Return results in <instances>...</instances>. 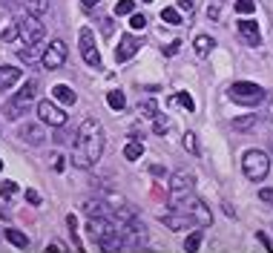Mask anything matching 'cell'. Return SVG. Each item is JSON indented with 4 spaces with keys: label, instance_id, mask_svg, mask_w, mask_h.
<instances>
[{
    "label": "cell",
    "instance_id": "7a4b0ae2",
    "mask_svg": "<svg viewBox=\"0 0 273 253\" xmlns=\"http://www.w3.org/2000/svg\"><path fill=\"white\" fill-rule=\"evenodd\" d=\"M35 90H37V81H26L20 87V92H15L9 101H6V107H3V118L6 121H18L20 115H26L29 104L35 101Z\"/></svg>",
    "mask_w": 273,
    "mask_h": 253
},
{
    "label": "cell",
    "instance_id": "c3c4849f",
    "mask_svg": "<svg viewBox=\"0 0 273 253\" xmlns=\"http://www.w3.org/2000/svg\"><path fill=\"white\" fill-rule=\"evenodd\" d=\"M141 3H152V0H141Z\"/></svg>",
    "mask_w": 273,
    "mask_h": 253
},
{
    "label": "cell",
    "instance_id": "277c9868",
    "mask_svg": "<svg viewBox=\"0 0 273 253\" xmlns=\"http://www.w3.org/2000/svg\"><path fill=\"white\" fill-rule=\"evenodd\" d=\"M242 170H245L247 181H264L270 173V155L262 153V150H247L245 158H242Z\"/></svg>",
    "mask_w": 273,
    "mask_h": 253
},
{
    "label": "cell",
    "instance_id": "7402d4cb",
    "mask_svg": "<svg viewBox=\"0 0 273 253\" xmlns=\"http://www.w3.org/2000/svg\"><path fill=\"white\" fill-rule=\"evenodd\" d=\"M170 104H178V107H184L187 112H193V109H196L193 98H190V92H178V95H173V98H170Z\"/></svg>",
    "mask_w": 273,
    "mask_h": 253
},
{
    "label": "cell",
    "instance_id": "bcb514c9",
    "mask_svg": "<svg viewBox=\"0 0 273 253\" xmlns=\"http://www.w3.org/2000/svg\"><path fill=\"white\" fill-rule=\"evenodd\" d=\"M221 207H224V213H227V216H230V219H236V210L230 207V204H221Z\"/></svg>",
    "mask_w": 273,
    "mask_h": 253
},
{
    "label": "cell",
    "instance_id": "ab89813d",
    "mask_svg": "<svg viewBox=\"0 0 273 253\" xmlns=\"http://www.w3.org/2000/svg\"><path fill=\"white\" fill-rule=\"evenodd\" d=\"M26 201L29 204H41V193L37 190H26Z\"/></svg>",
    "mask_w": 273,
    "mask_h": 253
},
{
    "label": "cell",
    "instance_id": "44dd1931",
    "mask_svg": "<svg viewBox=\"0 0 273 253\" xmlns=\"http://www.w3.org/2000/svg\"><path fill=\"white\" fill-rule=\"evenodd\" d=\"M6 239H9L15 247H20V250H26V247H29V236L20 233V230H6Z\"/></svg>",
    "mask_w": 273,
    "mask_h": 253
},
{
    "label": "cell",
    "instance_id": "4316f807",
    "mask_svg": "<svg viewBox=\"0 0 273 253\" xmlns=\"http://www.w3.org/2000/svg\"><path fill=\"white\" fill-rule=\"evenodd\" d=\"M221 9H224V0H207V18L210 20H219Z\"/></svg>",
    "mask_w": 273,
    "mask_h": 253
},
{
    "label": "cell",
    "instance_id": "9c48e42d",
    "mask_svg": "<svg viewBox=\"0 0 273 253\" xmlns=\"http://www.w3.org/2000/svg\"><path fill=\"white\" fill-rule=\"evenodd\" d=\"M37 115H41V121L49 126H63L66 124V112H63L58 104H52V101H37Z\"/></svg>",
    "mask_w": 273,
    "mask_h": 253
},
{
    "label": "cell",
    "instance_id": "836d02e7",
    "mask_svg": "<svg viewBox=\"0 0 273 253\" xmlns=\"http://www.w3.org/2000/svg\"><path fill=\"white\" fill-rule=\"evenodd\" d=\"M167 130H170V121H167V118H161V115H155V124H152V133H155V136H164Z\"/></svg>",
    "mask_w": 273,
    "mask_h": 253
},
{
    "label": "cell",
    "instance_id": "3957f363",
    "mask_svg": "<svg viewBox=\"0 0 273 253\" xmlns=\"http://www.w3.org/2000/svg\"><path fill=\"white\" fill-rule=\"evenodd\" d=\"M227 98L242 104V107H259L264 98H267V92L259 87V83H250V81H236L227 87Z\"/></svg>",
    "mask_w": 273,
    "mask_h": 253
},
{
    "label": "cell",
    "instance_id": "8d00e7d4",
    "mask_svg": "<svg viewBox=\"0 0 273 253\" xmlns=\"http://www.w3.org/2000/svg\"><path fill=\"white\" fill-rule=\"evenodd\" d=\"M98 23H101V32H104V35L106 37H109V35H112V20H109V18H101V20H98Z\"/></svg>",
    "mask_w": 273,
    "mask_h": 253
},
{
    "label": "cell",
    "instance_id": "ffe728a7",
    "mask_svg": "<svg viewBox=\"0 0 273 253\" xmlns=\"http://www.w3.org/2000/svg\"><path fill=\"white\" fill-rule=\"evenodd\" d=\"M141 155H144L141 141H130V144L124 147V158H127V161H135V158H141Z\"/></svg>",
    "mask_w": 273,
    "mask_h": 253
},
{
    "label": "cell",
    "instance_id": "681fc988",
    "mask_svg": "<svg viewBox=\"0 0 273 253\" xmlns=\"http://www.w3.org/2000/svg\"><path fill=\"white\" fill-rule=\"evenodd\" d=\"M0 170H3V161H0Z\"/></svg>",
    "mask_w": 273,
    "mask_h": 253
},
{
    "label": "cell",
    "instance_id": "484cf974",
    "mask_svg": "<svg viewBox=\"0 0 273 253\" xmlns=\"http://www.w3.org/2000/svg\"><path fill=\"white\" fill-rule=\"evenodd\" d=\"M199 244H202V230H193V233L184 239V250L187 253H196V250H199Z\"/></svg>",
    "mask_w": 273,
    "mask_h": 253
},
{
    "label": "cell",
    "instance_id": "b9f144b4",
    "mask_svg": "<svg viewBox=\"0 0 273 253\" xmlns=\"http://www.w3.org/2000/svg\"><path fill=\"white\" fill-rule=\"evenodd\" d=\"M46 253H63V247L58 242H52V244H46Z\"/></svg>",
    "mask_w": 273,
    "mask_h": 253
},
{
    "label": "cell",
    "instance_id": "4fadbf2b",
    "mask_svg": "<svg viewBox=\"0 0 273 253\" xmlns=\"http://www.w3.org/2000/svg\"><path fill=\"white\" fill-rule=\"evenodd\" d=\"M18 136L26 141V144H32V147H41L46 141V133H44V126L41 124H23L18 130Z\"/></svg>",
    "mask_w": 273,
    "mask_h": 253
},
{
    "label": "cell",
    "instance_id": "7dc6e473",
    "mask_svg": "<svg viewBox=\"0 0 273 253\" xmlns=\"http://www.w3.org/2000/svg\"><path fill=\"white\" fill-rule=\"evenodd\" d=\"M270 153H273V138H270Z\"/></svg>",
    "mask_w": 273,
    "mask_h": 253
},
{
    "label": "cell",
    "instance_id": "4dcf8cb0",
    "mask_svg": "<svg viewBox=\"0 0 273 253\" xmlns=\"http://www.w3.org/2000/svg\"><path fill=\"white\" fill-rule=\"evenodd\" d=\"M18 58H20V61H26V63H32V61L41 58V52H37V46H26V49H20V52H18Z\"/></svg>",
    "mask_w": 273,
    "mask_h": 253
},
{
    "label": "cell",
    "instance_id": "7c38bea8",
    "mask_svg": "<svg viewBox=\"0 0 273 253\" xmlns=\"http://www.w3.org/2000/svg\"><path fill=\"white\" fill-rule=\"evenodd\" d=\"M138 46H141V44H138V37H135V35H124L121 44L115 46V61H118V63L130 61L132 55L138 52Z\"/></svg>",
    "mask_w": 273,
    "mask_h": 253
},
{
    "label": "cell",
    "instance_id": "6da1fadb",
    "mask_svg": "<svg viewBox=\"0 0 273 253\" xmlns=\"http://www.w3.org/2000/svg\"><path fill=\"white\" fill-rule=\"evenodd\" d=\"M106 144V133L98 118H87L78 126V136H75V153H72V164L81 170H89L92 164L101 158Z\"/></svg>",
    "mask_w": 273,
    "mask_h": 253
},
{
    "label": "cell",
    "instance_id": "cb8c5ba5",
    "mask_svg": "<svg viewBox=\"0 0 273 253\" xmlns=\"http://www.w3.org/2000/svg\"><path fill=\"white\" fill-rule=\"evenodd\" d=\"M161 20L176 26V23H181V12H178L176 6H167V9H161Z\"/></svg>",
    "mask_w": 273,
    "mask_h": 253
},
{
    "label": "cell",
    "instance_id": "83f0119b",
    "mask_svg": "<svg viewBox=\"0 0 273 253\" xmlns=\"http://www.w3.org/2000/svg\"><path fill=\"white\" fill-rule=\"evenodd\" d=\"M233 9L239 15H250V12H256V0H233Z\"/></svg>",
    "mask_w": 273,
    "mask_h": 253
},
{
    "label": "cell",
    "instance_id": "30bf717a",
    "mask_svg": "<svg viewBox=\"0 0 273 253\" xmlns=\"http://www.w3.org/2000/svg\"><path fill=\"white\" fill-rule=\"evenodd\" d=\"M81 55H84V61L89 66H101V52H98L95 46V35H92V29H81Z\"/></svg>",
    "mask_w": 273,
    "mask_h": 253
},
{
    "label": "cell",
    "instance_id": "ee69618b",
    "mask_svg": "<svg viewBox=\"0 0 273 253\" xmlns=\"http://www.w3.org/2000/svg\"><path fill=\"white\" fill-rule=\"evenodd\" d=\"M52 161H55L52 167H55V170H58V173H61V170H63V158H61V155H55Z\"/></svg>",
    "mask_w": 273,
    "mask_h": 253
},
{
    "label": "cell",
    "instance_id": "8992f818",
    "mask_svg": "<svg viewBox=\"0 0 273 253\" xmlns=\"http://www.w3.org/2000/svg\"><path fill=\"white\" fill-rule=\"evenodd\" d=\"M193 187H196V179L190 170H176L170 176V201L173 204H181L187 196H193Z\"/></svg>",
    "mask_w": 273,
    "mask_h": 253
},
{
    "label": "cell",
    "instance_id": "d4e9b609",
    "mask_svg": "<svg viewBox=\"0 0 273 253\" xmlns=\"http://www.w3.org/2000/svg\"><path fill=\"white\" fill-rule=\"evenodd\" d=\"M106 104H109V107L112 109H124L127 107V98H124V92H106Z\"/></svg>",
    "mask_w": 273,
    "mask_h": 253
},
{
    "label": "cell",
    "instance_id": "f6af8a7d",
    "mask_svg": "<svg viewBox=\"0 0 273 253\" xmlns=\"http://www.w3.org/2000/svg\"><path fill=\"white\" fill-rule=\"evenodd\" d=\"M256 236H259V242H262L267 250H273V247H270V239H267V236H264V233H256Z\"/></svg>",
    "mask_w": 273,
    "mask_h": 253
},
{
    "label": "cell",
    "instance_id": "7bdbcfd3",
    "mask_svg": "<svg viewBox=\"0 0 273 253\" xmlns=\"http://www.w3.org/2000/svg\"><path fill=\"white\" fill-rule=\"evenodd\" d=\"M98 3H101V0H81V6H84V9H95Z\"/></svg>",
    "mask_w": 273,
    "mask_h": 253
},
{
    "label": "cell",
    "instance_id": "e575fe53",
    "mask_svg": "<svg viewBox=\"0 0 273 253\" xmlns=\"http://www.w3.org/2000/svg\"><path fill=\"white\" fill-rule=\"evenodd\" d=\"M130 26H132V29H144V26H147V18L132 12V15H130Z\"/></svg>",
    "mask_w": 273,
    "mask_h": 253
},
{
    "label": "cell",
    "instance_id": "d590c367",
    "mask_svg": "<svg viewBox=\"0 0 273 253\" xmlns=\"http://www.w3.org/2000/svg\"><path fill=\"white\" fill-rule=\"evenodd\" d=\"M176 9H178V12H187V15H190V12L196 9V3H193V0H178Z\"/></svg>",
    "mask_w": 273,
    "mask_h": 253
},
{
    "label": "cell",
    "instance_id": "d6986e66",
    "mask_svg": "<svg viewBox=\"0 0 273 253\" xmlns=\"http://www.w3.org/2000/svg\"><path fill=\"white\" fill-rule=\"evenodd\" d=\"M196 55H199V58H207V55H210V49H213V46H216V44H213V37H207V35H199V37H196Z\"/></svg>",
    "mask_w": 273,
    "mask_h": 253
},
{
    "label": "cell",
    "instance_id": "603a6c76",
    "mask_svg": "<svg viewBox=\"0 0 273 253\" xmlns=\"http://www.w3.org/2000/svg\"><path fill=\"white\" fill-rule=\"evenodd\" d=\"M46 6H49V0H26V12H29V15H35V18L44 15Z\"/></svg>",
    "mask_w": 273,
    "mask_h": 253
},
{
    "label": "cell",
    "instance_id": "9a60e30c",
    "mask_svg": "<svg viewBox=\"0 0 273 253\" xmlns=\"http://www.w3.org/2000/svg\"><path fill=\"white\" fill-rule=\"evenodd\" d=\"M239 32H242V37H245L250 46H262V35H259V26H256V20L242 18V20H239Z\"/></svg>",
    "mask_w": 273,
    "mask_h": 253
},
{
    "label": "cell",
    "instance_id": "74e56055",
    "mask_svg": "<svg viewBox=\"0 0 273 253\" xmlns=\"http://www.w3.org/2000/svg\"><path fill=\"white\" fill-rule=\"evenodd\" d=\"M15 37H18V26L12 23L9 29H3V40H15Z\"/></svg>",
    "mask_w": 273,
    "mask_h": 253
},
{
    "label": "cell",
    "instance_id": "ac0fdd59",
    "mask_svg": "<svg viewBox=\"0 0 273 253\" xmlns=\"http://www.w3.org/2000/svg\"><path fill=\"white\" fill-rule=\"evenodd\" d=\"M52 95L61 101V104H75V92H72V87H66V83H58L52 90Z\"/></svg>",
    "mask_w": 273,
    "mask_h": 253
},
{
    "label": "cell",
    "instance_id": "f1b7e54d",
    "mask_svg": "<svg viewBox=\"0 0 273 253\" xmlns=\"http://www.w3.org/2000/svg\"><path fill=\"white\" fill-rule=\"evenodd\" d=\"M138 112H141V115H147V118H155L159 115V104H155V101H144V104H138Z\"/></svg>",
    "mask_w": 273,
    "mask_h": 253
},
{
    "label": "cell",
    "instance_id": "d6a6232c",
    "mask_svg": "<svg viewBox=\"0 0 273 253\" xmlns=\"http://www.w3.org/2000/svg\"><path fill=\"white\" fill-rule=\"evenodd\" d=\"M181 144H184V150H187V153L199 155V141H196V136H193V133H184V141H181Z\"/></svg>",
    "mask_w": 273,
    "mask_h": 253
},
{
    "label": "cell",
    "instance_id": "52a82bcc",
    "mask_svg": "<svg viewBox=\"0 0 273 253\" xmlns=\"http://www.w3.org/2000/svg\"><path fill=\"white\" fill-rule=\"evenodd\" d=\"M173 210H181V213H187V216L196 222V227H210L213 225V213H210V207L204 204L202 199H193V196H187L178 207H173Z\"/></svg>",
    "mask_w": 273,
    "mask_h": 253
},
{
    "label": "cell",
    "instance_id": "1f68e13d",
    "mask_svg": "<svg viewBox=\"0 0 273 253\" xmlns=\"http://www.w3.org/2000/svg\"><path fill=\"white\" fill-rule=\"evenodd\" d=\"M0 196H3L6 201L15 199V196H18V184H15V181H3V187H0Z\"/></svg>",
    "mask_w": 273,
    "mask_h": 253
},
{
    "label": "cell",
    "instance_id": "5b68a950",
    "mask_svg": "<svg viewBox=\"0 0 273 253\" xmlns=\"http://www.w3.org/2000/svg\"><path fill=\"white\" fill-rule=\"evenodd\" d=\"M15 26H18V37H20V40H23L26 46H37V44H41V40L46 37V26L41 23V18L29 15V12H26V15H20Z\"/></svg>",
    "mask_w": 273,
    "mask_h": 253
},
{
    "label": "cell",
    "instance_id": "8fae6325",
    "mask_svg": "<svg viewBox=\"0 0 273 253\" xmlns=\"http://www.w3.org/2000/svg\"><path fill=\"white\" fill-rule=\"evenodd\" d=\"M161 225L167 227V230H178V233H184V230H196V222L187 213L181 210H173V213H161Z\"/></svg>",
    "mask_w": 273,
    "mask_h": 253
},
{
    "label": "cell",
    "instance_id": "2e32d148",
    "mask_svg": "<svg viewBox=\"0 0 273 253\" xmlns=\"http://www.w3.org/2000/svg\"><path fill=\"white\" fill-rule=\"evenodd\" d=\"M18 81H20V69H15V66H0V90L3 92L12 90Z\"/></svg>",
    "mask_w": 273,
    "mask_h": 253
},
{
    "label": "cell",
    "instance_id": "e0dca14e",
    "mask_svg": "<svg viewBox=\"0 0 273 253\" xmlns=\"http://www.w3.org/2000/svg\"><path fill=\"white\" fill-rule=\"evenodd\" d=\"M106 204L101 199H87L84 201V213H87L89 219H98V216H106Z\"/></svg>",
    "mask_w": 273,
    "mask_h": 253
},
{
    "label": "cell",
    "instance_id": "ba28073f",
    "mask_svg": "<svg viewBox=\"0 0 273 253\" xmlns=\"http://www.w3.org/2000/svg\"><path fill=\"white\" fill-rule=\"evenodd\" d=\"M41 63H44L46 69H61L63 63H66V44L63 40H52L41 52Z\"/></svg>",
    "mask_w": 273,
    "mask_h": 253
},
{
    "label": "cell",
    "instance_id": "f546056e",
    "mask_svg": "<svg viewBox=\"0 0 273 253\" xmlns=\"http://www.w3.org/2000/svg\"><path fill=\"white\" fill-rule=\"evenodd\" d=\"M132 12H135V3H132V0H118V3H115V15H118V18L132 15Z\"/></svg>",
    "mask_w": 273,
    "mask_h": 253
},
{
    "label": "cell",
    "instance_id": "5bb4252c",
    "mask_svg": "<svg viewBox=\"0 0 273 253\" xmlns=\"http://www.w3.org/2000/svg\"><path fill=\"white\" fill-rule=\"evenodd\" d=\"M267 124V115H239L233 118V130H239V133H253V130H259V126Z\"/></svg>",
    "mask_w": 273,
    "mask_h": 253
},
{
    "label": "cell",
    "instance_id": "60d3db41",
    "mask_svg": "<svg viewBox=\"0 0 273 253\" xmlns=\"http://www.w3.org/2000/svg\"><path fill=\"white\" fill-rule=\"evenodd\" d=\"M259 199H262V201H273V187H262V190H259Z\"/></svg>",
    "mask_w": 273,
    "mask_h": 253
},
{
    "label": "cell",
    "instance_id": "f35d334b",
    "mask_svg": "<svg viewBox=\"0 0 273 253\" xmlns=\"http://www.w3.org/2000/svg\"><path fill=\"white\" fill-rule=\"evenodd\" d=\"M150 173L155 176V179H164V176H167V170H164L161 164H150Z\"/></svg>",
    "mask_w": 273,
    "mask_h": 253
}]
</instances>
